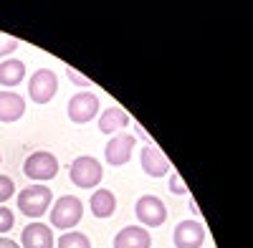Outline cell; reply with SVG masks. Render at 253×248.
<instances>
[{"label":"cell","instance_id":"obj_1","mask_svg":"<svg viewBox=\"0 0 253 248\" xmlns=\"http://www.w3.org/2000/svg\"><path fill=\"white\" fill-rule=\"evenodd\" d=\"M48 213H51V225L56 231H71L84 218V203L74 195H61L48 208Z\"/></svg>","mask_w":253,"mask_h":248},{"label":"cell","instance_id":"obj_2","mask_svg":"<svg viewBox=\"0 0 253 248\" xmlns=\"http://www.w3.org/2000/svg\"><path fill=\"white\" fill-rule=\"evenodd\" d=\"M53 203L51 188L46 185H28L18 193V210L28 218H41Z\"/></svg>","mask_w":253,"mask_h":248},{"label":"cell","instance_id":"obj_3","mask_svg":"<svg viewBox=\"0 0 253 248\" xmlns=\"http://www.w3.org/2000/svg\"><path fill=\"white\" fill-rule=\"evenodd\" d=\"M69 177H71V182L76 185V188L91 190V188H96V185L101 182L104 170H101L99 160H94V157H89V155H81V157H76V160L71 162Z\"/></svg>","mask_w":253,"mask_h":248},{"label":"cell","instance_id":"obj_4","mask_svg":"<svg viewBox=\"0 0 253 248\" xmlns=\"http://www.w3.org/2000/svg\"><path fill=\"white\" fill-rule=\"evenodd\" d=\"M58 91V79L53 69H38L28 81V96L36 104H48Z\"/></svg>","mask_w":253,"mask_h":248},{"label":"cell","instance_id":"obj_5","mask_svg":"<svg viewBox=\"0 0 253 248\" xmlns=\"http://www.w3.org/2000/svg\"><path fill=\"white\" fill-rule=\"evenodd\" d=\"M134 215L142 223V228H157L167 220V205L157 198V195H142L134 203Z\"/></svg>","mask_w":253,"mask_h":248},{"label":"cell","instance_id":"obj_6","mask_svg":"<svg viewBox=\"0 0 253 248\" xmlns=\"http://www.w3.org/2000/svg\"><path fill=\"white\" fill-rule=\"evenodd\" d=\"M23 172H26L31 180H53L56 172H58V160H56L53 152L38 150V152H33V155L26 157Z\"/></svg>","mask_w":253,"mask_h":248},{"label":"cell","instance_id":"obj_7","mask_svg":"<svg viewBox=\"0 0 253 248\" xmlns=\"http://www.w3.org/2000/svg\"><path fill=\"white\" fill-rule=\"evenodd\" d=\"M66 112H69V119H71L74 124H86V122H91V119L96 117V112H99V99H96V94H91V91H79V94H74V96L69 99Z\"/></svg>","mask_w":253,"mask_h":248},{"label":"cell","instance_id":"obj_8","mask_svg":"<svg viewBox=\"0 0 253 248\" xmlns=\"http://www.w3.org/2000/svg\"><path fill=\"white\" fill-rule=\"evenodd\" d=\"M132 152H134V137L126 134V132H117V134L107 142V150H104V155H107V162L114 165V167L129 162V160H132Z\"/></svg>","mask_w":253,"mask_h":248},{"label":"cell","instance_id":"obj_9","mask_svg":"<svg viewBox=\"0 0 253 248\" xmlns=\"http://www.w3.org/2000/svg\"><path fill=\"white\" fill-rule=\"evenodd\" d=\"M175 248H200L205 241V228L198 220H180L172 233Z\"/></svg>","mask_w":253,"mask_h":248},{"label":"cell","instance_id":"obj_10","mask_svg":"<svg viewBox=\"0 0 253 248\" xmlns=\"http://www.w3.org/2000/svg\"><path fill=\"white\" fill-rule=\"evenodd\" d=\"M20 248H53V233L46 223H28L20 233Z\"/></svg>","mask_w":253,"mask_h":248},{"label":"cell","instance_id":"obj_11","mask_svg":"<svg viewBox=\"0 0 253 248\" xmlns=\"http://www.w3.org/2000/svg\"><path fill=\"white\" fill-rule=\"evenodd\" d=\"M139 162H142V170L150 175V177H162L170 172V160L162 155V150L147 144V147L139 152Z\"/></svg>","mask_w":253,"mask_h":248},{"label":"cell","instance_id":"obj_12","mask_svg":"<svg viewBox=\"0 0 253 248\" xmlns=\"http://www.w3.org/2000/svg\"><path fill=\"white\" fill-rule=\"evenodd\" d=\"M152 236L142 225H126L114 236V248H150Z\"/></svg>","mask_w":253,"mask_h":248},{"label":"cell","instance_id":"obj_13","mask_svg":"<svg viewBox=\"0 0 253 248\" xmlns=\"http://www.w3.org/2000/svg\"><path fill=\"white\" fill-rule=\"evenodd\" d=\"M23 114H26L23 96L15 91H8V89L0 91V122H18Z\"/></svg>","mask_w":253,"mask_h":248},{"label":"cell","instance_id":"obj_14","mask_svg":"<svg viewBox=\"0 0 253 248\" xmlns=\"http://www.w3.org/2000/svg\"><path fill=\"white\" fill-rule=\"evenodd\" d=\"M129 124V114L119 107H112V109H104L101 117H99V132L104 134H117L119 129H124Z\"/></svg>","mask_w":253,"mask_h":248},{"label":"cell","instance_id":"obj_15","mask_svg":"<svg viewBox=\"0 0 253 248\" xmlns=\"http://www.w3.org/2000/svg\"><path fill=\"white\" fill-rule=\"evenodd\" d=\"M26 79V64L18 58H5L0 64V86H18Z\"/></svg>","mask_w":253,"mask_h":248},{"label":"cell","instance_id":"obj_16","mask_svg":"<svg viewBox=\"0 0 253 248\" xmlns=\"http://www.w3.org/2000/svg\"><path fill=\"white\" fill-rule=\"evenodd\" d=\"M89 205H91L94 218H109V215H114V210H117V198H114L112 190H96V193L91 195Z\"/></svg>","mask_w":253,"mask_h":248},{"label":"cell","instance_id":"obj_17","mask_svg":"<svg viewBox=\"0 0 253 248\" xmlns=\"http://www.w3.org/2000/svg\"><path fill=\"white\" fill-rule=\"evenodd\" d=\"M56 248H91V241H89V236H84L79 231H69L58 238Z\"/></svg>","mask_w":253,"mask_h":248},{"label":"cell","instance_id":"obj_18","mask_svg":"<svg viewBox=\"0 0 253 248\" xmlns=\"http://www.w3.org/2000/svg\"><path fill=\"white\" fill-rule=\"evenodd\" d=\"M15 195V182L8 175H0V203H5Z\"/></svg>","mask_w":253,"mask_h":248},{"label":"cell","instance_id":"obj_19","mask_svg":"<svg viewBox=\"0 0 253 248\" xmlns=\"http://www.w3.org/2000/svg\"><path fill=\"white\" fill-rule=\"evenodd\" d=\"M13 223H15V215L10 208H5V205H0V236L8 233L13 228Z\"/></svg>","mask_w":253,"mask_h":248},{"label":"cell","instance_id":"obj_20","mask_svg":"<svg viewBox=\"0 0 253 248\" xmlns=\"http://www.w3.org/2000/svg\"><path fill=\"white\" fill-rule=\"evenodd\" d=\"M15 48H18V41L13 36H8V33H0V56H8Z\"/></svg>","mask_w":253,"mask_h":248},{"label":"cell","instance_id":"obj_21","mask_svg":"<svg viewBox=\"0 0 253 248\" xmlns=\"http://www.w3.org/2000/svg\"><path fill=\"white\" fill-rule=\"evenodd\" d=\"M170 193L172 195H187V188H185V182L180 175H172L170 177Z\"/></svg>","mask_w":253,"mask_h":248},{"label":"cell","instance_id":"obj_22","mask_svg":"<svg viewBox=\"0 0 253 248\" xmlns=\"http://www.w3.org/2000/svg\"><path fill=\"white\" fill-rule=\"evenodd\" d=\"M66 76H69V79L74 81V84H79V86H86V89L91 86V79H86V76H81V74H76L74 69H66Z\"/></svg>","mask_w":253,"mask_h":248},{"label":"cell","instance_id":"obj_23","mask_svg":"<svg viewBox=\"0 0 253 248\" xmlns=\"http://www.w3.org/2000/svg\"><path fill=\"white\" fill-rule=\"evenodd\" d=\"M0 248H20L15 241H10V238H5V236H0Z\"/></svg>","mask_w":253,"mask_h":248},{"label":"cell","instance_id":"obj_24","mask_svg":"<svg viewBox=\"0 0 253 248\" xmlns=\"http://www.w3.org/2000/svg\"><path fill=\"white\" fill-rule=\"evenodd\" d=\"M187 203H190V213H195V215H200V208H198V203H195L193 198H187Z\"/></svg>","mask_w":253,"mask_h":248}]
</instances>
